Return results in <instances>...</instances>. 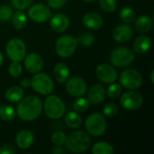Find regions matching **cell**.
<instances>
[{"instance_id": "cell-1", "label": "cell", "mask_w": 154, "mask_h": 154, "mask_svg": "<svg viewBox=\"0 0 154 154\" xmlns=\"http://www.w3.org/2000/svg\"><path fill=\"white\" fill-rule=\"evenodd\" d=\"M43 104L36 96L23 97L16 108L18 117L23 121H33L37 119L42 112Z\"/></svg>"}, {"instance_id": "cell-2", "label": "cell", "mask_w": 154, "mask_h": 154, "mask_svg": "<svg viewBox=\"0 0 154 154\" xmlns=\"http://www.w3.org/2000/svg\"><path fill=\"white\" fill-rule=\"evenodd\" d=\"M91 143L89 134L84 131H76L71 133L66 141L67 149L73 153H82L86 152Z\"/></svg>"}, {"instance_id": "cell-3", "label": "cell", "mask_w": 154, "mask_h": 154, "mask_svg": "<svg viewBox=\"0 0 154 154\" xmlns=\"http://www.w3.org/2000/svg\"><path fill=\"white\" fill-rule=\"evenodd\" d=\"M42 108L44 109L46 116L51 119H60L66 111L63 101L56 95L49 96L45 99Z\"/></svg>"}, {"instance_id": "cell-4", "label": "cell", "mask_w": 154, "mask_h": 154, "mask_svg": "<svg viewBox=\"0 0 154 154\" xmlns=\"http://www.w3.org/2000/svg\"><path fill=\"white\" fill-rule=\"evenodd\" d=\"M78 44V38H75L71 35H62L56 41L55 50L60 57L68 58L75 53Z\"/></svg>"}, {"instance_id": "cell-5", "label": "cell", "mask_w": 154, "mask_h": 154, "mask_svg": "<svg viewBox=\"0 0 154 154\" xmlns=\"http://www.w3.org/2000/svg\"><path fill=\"white\" fill-rule=\"evenodd\" d=\"M134 60V53L126 47H117L110 54L111 63L118 68H125L131 65Z\"/></svg>"}, {"instance_id": "cell-6", "label": "cell", "mask_w": 154, "mask_h": 154, "mask_svg": "<svg viewBox=\"0 0 154 154\" xmlns=\"http://www.w3.org/2000/svg\"><path fill=\"white\" fill-rule=\"evenodd\" d=\"M31 86L33 90L41 95H50L54 89L52 79L46 73H35L31 79Z\"/></svg>"}, {"instance_id": "cell-7", "label": "cell", "mask_w": 154, "mask_h": 154, "mask_svg": "<svg viewBox=\"0 0 154 154\" xmlns=\"http://www.w3.org/2000/svg\"><path fill=\"white\" fill-rule=\"evenodd\" d=\"M85 126L89 134L93 136H101L106 133L107 125L103 115L92 114L87 118Z\"/></svg>"}, {"instance_id": "cell-8", "label": "cell", "mask_w": 154, "mask_h": 154, "mask_svg": "<svg viewBox=\"0 0 154 154\" xmlns=\"http://www.w3.org/2000/svg\"><path fill=\"white\" fill-rule=\"evenodd\" d=\"M120 85L127 89L134 90L139 88L143 84L142 74L134 69H126L119 77Z\"/></svg>"}, {"instance_id": "cell-9", "label": "cell", "mask_w": 154, "mask_h": 154, "mask_svg": "<svg viewBox=\"0 0 154 154\" xmlns=\"http://www.w3.org/2000/svg\"><path fill=\"white\" fill-rule=\"evenodd\" d=\"M5 51L11 60L20 62L23 60L26 55V47L21 39L13 38L7 42L5 46Z\"/></svg>"}, {"instance_id": "cell-10", "label": "cell", "mask_w": 154, "mask_h": 154, "mask_svg": "<svg viewBox=\"0 0 154 154\" xmlns=\"http://www.w3.org/2000/svg\"><path fill=\"white\" fill-rule=\"evenodd\" d=\"M120 104L122 107L125 110L134 111L139 109L143 104V96L134 90L127 91L124 93L120 99Z\"/></svg>"}, {"instance_id": "cell-11", "label": "cell", "mask_w": 154, "mask_h": 154, "mask_svg": "<svg viewBox=\"0 0 154 154\" xmlns=\"http://www.w3.org/2000/svg\"><path fill=\"white\" fill-rule=\"evenodd\" d=\"M28 16L35 23H44L51 17V12L45 4H35L30 7Z\"/></svg>"}, {"instance_id": "cell-12", "label": "cell", "mask_w": 154, "mask_h": 154, "mask_svg": "<svg viewBox=\"0 0 154 154\" xmlns=\"http://www.w3.org/2000/svg\"><path fill=\"white\" fill-rule=\"evenodd\" d=\"M65 88L67 92L72 97H82L87 93L88 86L84 79L79 77H73L66 80Z\"/></svg>"}, {"instance_id": "cell-13", "label": "cell", "mask_w": 154, "mask_h": 154, "mask_svg": "<svg viewBox=\"0 0 154 154\" xmlns=\"http://www.w3.org/2000/svg\"><path fill=\"white\" fill-rule=\"evenodd\" d=\"M96 75L100 81L106 84L114 83L118 78L117 71L113 66L109 64L98 65L96 69Z\"/></svg>"}, {"instance_id": "cell-14", "label": "cell", "mask_w": 154, "mask_h": 154, "mask_svg": "<svg viewBox=\"0 0 154 154\" xmlns=\"http://www.w3.org/2000/svg\"><path fill=\"white\" fill-rule=\"evenodd\" d=\"M24 67L30 73H38L43 68V60L42 57L36 53H31L24 57Z\"/></svg>"}, {"instance_id": "cell-15", "label": "cell", "mask_w": 154, "mask_h": 154, "mask_svg": "<svg viewBox=\"0 0 154 154\" xmlns=\"http://www.w3.org/2000/svg\"><path fill=\"white\" fill-rule=\"evenodd\" d=\"M133 37V30L129 24H126L125 23L123 24H120L115 28L113 31V38L116 42L119 43H124L131 40Z\"/></svg>"}, {"instance_id": "cell-16", "label": "cell", "mask_w": 154, "mask_h": 154, "mask_svg": "<svg viewBox=\"0 0 154 154\" xmlns=\"http://www.w3.org/2000/svg\"><path fill=\"white\" fill-rule=\"evenodd\" d=\"M106 92L105 88L100 84L92 86L88 93V100L92 105H100L106 99Z\"/></svg>"}, {"instance_id": "cell-17", "label": "cell", "mask_w": 154, "mask_h": 154, "mask_svg": "<svg viewBox=\"0 0 154 154\" xmlns=\"http://www.w3.org/2000/svg\"><path fill=\"white\" fill-rule=\"evenodd\" d=\"M50 26L56 32H63L69 26V19L64 14H57L51 18Z\"/></svg>"}, {"instance_id": "cell-18", "label": "cell", "mask_w": 154, "mask_h": 154, "mask_svg": "<svg viewBox=\"0 0 154 154\" xmlns=\"http://www.w3.org/2000/svg\"><path fill=\"white\" fill-rule=\"evenodd\" d=\"M15 143L20 149H29L34 143V135L30 130H22L17 134Z\"/></svg>"}, {"instance_id": "cell-19", "label": "cell", "mask_w": 154, "mask_h": 154, "mask_svg": "<svg viewBox=\"0 0 154 154\" xmlns=\"http://www.w3.org/2000/svg\"><path fill=\"white\" fill-rule=\"evenodd\" d=\"M82 23L85 27L89 30H97L102 27L104 21L100 14L97 13H88L84 15Z\"/></svg>"}, {"instance_id": "cell-20", "label": "cell", "mask_w": 154, "mask_h": 154, "mask_svg": "<svg viewBox=\"0 0 154 154\" xmlns=\"http://www.w3.org/2000/svg\"><path fill=\"white\" fill-rule=\"evenodd\" d=\"M152 46V40L149 36L141 35L137 37L134 42V49L137 53L143 54L147 52Z\"/></svg>"}, {"instance_id": "cell-21", "label": "cell", "mask_w": 154, "mask_h": 154, "mask_svg": "<svg viewBox=\"0 0 154 154\" xmlns=\"http://www.w3.org/2000/svg\"><path fill=\"white\" fill-rule=\"evenodd\" d=\"M69 69L67 64L60 62L55 65L53 69V76L55 79L60 83H64L69 77Z\"/></svg>"}, {"instance_id": "cell-22", "label": "cell", "mask_w": 154, "mask_h": 154, "mask_svg": "<svg viewBox=\"0 0 154 154\" xmlns=\"http://www.w3.org/2000/svg\"><path fill=\"white\" fill-rule=\"evenodd\" d=\"M153 21L149 15H141L135 22V29L137 32L146 33L152 29Z\"/></svg>"}, {"instance_id": "cell-23", "label": "cell", "mask_w": 154, "mask_h": 154, "mask_svg": "<svg viewBox=\"0 0 154 154\" xmlns=\"http://www.w3.org/2000/svg\"><path fill=\"white\" fill-rule=\"evenodd\" d=\"M23 95H24V92L21 87L13 86L6 90L5 98L9 102L15 103V102H19L23 97Z\"/></svg>"}, {"instance_id": "cell-24", "label": "cell", "mask_w": 154, "mask_h": 154, "mask_svg": "<svg viewBox=\"0 0 154 154\" xmlns=\"http://www.w3.org/2000/svg\"><path fill=\"white\" fill-rule=\"evenodd\" d=\"M12 24L16 30L23 29L27 24V16L22 11H17L12 15Z\"/></svg>"}, {"instance_id": "cell-25", "label": "cell", "mask_w": 154, "mask_h": 154, "mask_svg": "<svg viewBox=\"0 0 154 154\" xmlns=\"http://www.w3.org/2000/svg\"><path fill=\"white\" fill-rule=\"evenodd\" d=\"M65 124L68 127L76 129L82 124V118L77 112H69L65 116Z\"/></svg>"}, {"instance_id": "cell-26", "label": "cell", "mask_w": 154, "mask_h": 154, "mask_svg": "<svg viewBox=\"0 0 154 154\" xmlns=\"http://www.w3.org/2000/svg\"><path fill=\"white\" fill-rule=\"evenodd\" d=\"M115 151L111 144L106 142H98L92 147L93 154H114Z\"/></svg>"}, {"instance_id": "cell-27", "label": "cell", "mask_w": 154, "mask_h": 154, "mask_svg": "<svg viewBox=\"0 0 154 154\" xmlns=\"http://www.w3.org/2000/svg\"><path fill=\"white\" fill-rule=\"evenodd\" d=\"M15 115L16 113L14 109L9 105H2L0 106V119L3 121H12L14 119Z\"/></svg>"}, {"instance_id": "cell-28", "label": "cell", "mask_w": 154, "mask_h": 154, "mask_svg": "<svg viewBox=\"0 0 154 154\" xmlns=\"http://www.w3.org/2000/svg\"><path fill=\"white\" fill-rule=\"evenodd\" d=\"M135 16H136V14H135L134 10L129 6L124 7L120 12V18L125 23H130L134 22L135 19Z\"/></svg>"}, {"instance_id": "cell-29", "label": "cell", "mask_w": 154, "mask_h": 154, "mask_svg": "<svg viewBox=\"0 0 154 154\" xmlns=\"http://www.w3.org/2000/svg\"><path fill=\"white\" fill-rule=\"evenodd\" d=\"M89 106V102L88 99L84 97H79L78 99H76L73 103V109L77 113H84L88 110Z\"/></svg>"}, {"instance_id": "cell-30", "label": "cell", "mask_w": 154, "mask_h": 154, "mask_svg": "<svg viewBox=\"0 0 154 154\" xmlns=\"http://www.w3.org/2000/svg\"><path fill=\"white\" fill-rule=\"evenodd\" d=\"M78 41L84 47H89L90 45L93 44L95 41V36L90 32H85L82 34H80V36L78 38Z\"/></svg>"}, {"instance_id": "cell-31", "label": "cell", "mask_w": 154, "mask_h": 154, "mask_svg": "<svg viewBox=\"0 0 154 154\" xmlns=\"http://www.w3.org/2000/svg\"><path fill=\"white\" fill-rule=\"evenodd\" d=\"M106 94L111 98H117L122 94V86L120 84L111 83V85L106 89Z\"/></svg>"}, {"instance_id": "cell-32", "label": "cell", "mask_w": 154, "mask_h": 154, "mask_svg": "<svg viewBox=\"0 0 154 154\" xmlns=\"http://www.w3.org/2000/svg\"><path fill=\"white\" fill-rule=\"evenodd\" d=\"M66 141H67V135L62 132H55L51 135V142L56 146L65 145Z\"/></svg>"}, {"instance_id": "cell-33", "label": "cell", "mask_w": 154, "mask_h": 154, "mask_svg": "<svg viewBox=\"0 0 154 154\" xmlns=\"http://www.w3.org/2000/svg\"><path fill=\"white\" fill-rule=\"evenodd\" d=\"M118 106L115 103H107L104 108H103V113L107 117H114L118 114Z\"/></svg>"}, {"instance_id": "cell-34", "label": "cell", "mask_w": 154, "mask_h": 154, "mask_svg": "<svg viewBox=\"0 0 154 154\" xmlns=\"http://www.w3.org/2000/svg\"><path fill=\"white\" fill-rule=\"evenodd\" d=\"M99 4L106 13H113L116 9V0H99Z\"/></svg>"}, {"instance_id": "cell-35", "label": "cell", "mask_w": 154, "mask_h": 154, "mask_svg": "<svg viewBox=\"0 0 154 154\" xmlns=\"http://www.w3.org/2000/svg\"><path fill=\"white\" fill-rule=\"evenodd\" d=\"M13 10L8 5L0 6V22H7L12 18Z\"/></svg>"}, {"instance_id": "cell-36", "label": "cell", "mask_w": 154, "mask_h": 154, "mask_svg": "<svg viewBox=\"0 0 154 154\" xmlns=\"http://www.w3.org/2000/svg\"><path fill=\"white\" fill-rule=\"evenodd\" d=\"M22 66L21 64L18 62V61H13L10 65H9V68H8V72L9 74L14 77V78H17L19 77L21 74H22Z\"/></svg>"}, {"instance_id": "cell-37", "label": "cell", "mask_w": 154, "mask_h": 154, "mask_svg": "<svg viewBox=\"0 0 154 154\" xmlns=\"http://www.w3.org/2000/svg\"><path fill=\"white\" fill-rule=\"evenodd\" d=\"M33 0H11L12 5L17 10H24L28 8Z\"/></svg>"}, {"instance_id": "cell-38", "label": "cell", "mask_w": 154, "mask_h": 154, "mask_svg": "<svg viewBox=\"0 0 154 154\" xmlns=\"http://www.w3.org/2000/svg\"><path fill=\"white\" fill-rule=\"evenodd\" d=\"M67 0H48L49 5L53 9H60L65 4Z\"/></svg>"}, {"instance_id": "cell-39", "label": "cell", "mask_w": 154, "mask_h": 154, "mask_svg": "<svg viewBox=\"0 0 154 154\" xmlns=\"http://www.w3.org/2000/svg\"><path fill=\"white\" fill-rule=\"evenodd\" d=\"M15 153V149L10 144H4L0 147V154H14Z\"/></svg>"}, {"instance_id": "cell-40", "label": "cell", "mask_w": 154, "mask_h": 154, "mask_svg": "<svg viewBox=\"0 0 154 154\" xmlns=\"http://www.w3.org/2000/svg\"><path fill=\"white\" fill-rule=\"evenodd\" d=\"M51 152L53 154H64L65 153V151L60 146H56L55 148H53L51 150Z\"/></svg>"}, {"instance_id": "cell-41", "label": "cell", "mask_w": 154, "mask_h": 154, "mask_svg": "<svg viewBox=\"0 0 154 154\" xmlns=\"http://www.w3.org/2000/svg\"><path fill=\"white\" fill-rule=\"evenodd\" d=\"M21 86L22 88H29L31 87V79H24L21 81Z\"/></svg>"}, {"instance_id": "cell-42", "label": "cell", "mask_w": 154, "mask_h": 154, "mask_svg": "<svg viewBox=\"0 0 154 154\" xmlns=\"http://www.w3.org/2000/svg\"><path fill=\"white\" fill-rule=\"evenodd\" d=\"M3 62H4V56H3V54H2V52L0 51V67L2 66V64H3Z\"/></svg>"}, {"instance_id": "cell-43", "label": "cell", "mask_w": 154, "mask_h": 154, "mask_svg": "<svg viewBox=\"0 0 154 154\" xmlns=\"http://www.w3.org/2000/svg\"><path fill=\"white\" fill-rule=\"evenodd\" d=\"M151 81H152V83L153 84L154 83V70H152V71L151 72Z\"/></svg>"}, {"instance_id": "cell-44", "label": "cell", "mask_w": 154, "mask_h": 154, "mask_svg": "<svg viewBox=\"0 0 154 154\" xmlns=\"http://www.w3.org/2000/svg\"><path fill=\"white\" fill-rule=\"evenodd\" d=\"M83 1H85V2H93L95 0H83Z\"/></svg>"}]
</instances>
